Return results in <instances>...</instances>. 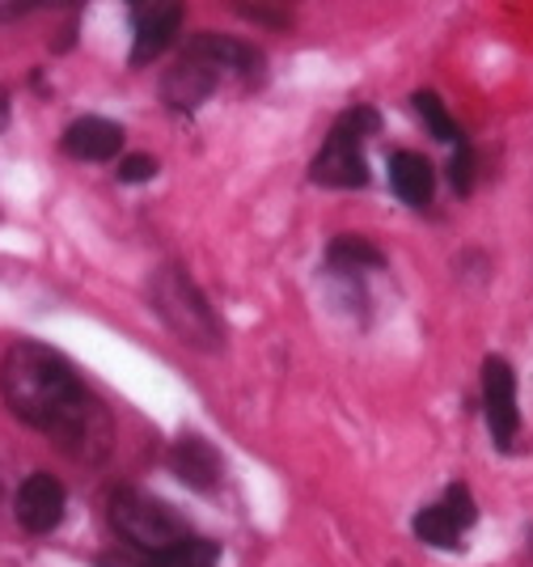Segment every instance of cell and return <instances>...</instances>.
Here are the masks:
<instances>
[{"label": "cell", "mask_w": 533, "mask_h": 567, "mask_svg": "<svg viewBox=\"0 0 533 567\" xmlns=\"http://www.w3.org/2000/svg\"><path fill=\"white\" fill-rule=\"evenodd\" d=\"M0 390L22 424L39 427L47 436H60L72 453L98 457L106 450V436H111L106 411L98 406V399L76 378V369L55 348L34 343V339L13 343L0 364Z\"/></svg>", "instance_id": "1"}, {"label": "cell", "mask_w": 533, "mask_h": 567, "mask_svg": "<svg viewBox=\"0 0 533 567\" xmlns=\"http://www.w3.org/2000/svg\"><path fill=\"white\" fill-rule=\"evenodd\" d=\"M258 76H263V51L229 34L204 30L186 43L183 60L162 76V97L170 111H195L221 90V81L258 85Z\"/></svg>", "instance_id": "2"}, {"label": "cell", "mask_w": 533, "mask_h": 567, "mask_svg": "<svg viewBox=\"0 0 533 567\" xmlns=\"http://www.w3.org/2000/svg\"><path fill=\"white\" fill-rule=\"evenodd\" d=\"M153 309L162 313V322L183 339L186 348L199 352H216L225 343L221 334V318L212 313L208 297L195 288V280L178 271V267H162L153 276Z\"/></svg>", "instance_id": "3"}, {"label": "cell", "mask_w": 533, "mask_h": 567, "mask_svg": "<svg viewBox=\"0 0 533 567\" xmlns=\"http://www.w3.org/2000/svg\"><path fill=\"white\" fill-rule=\"evenodd\" d=\"M381 118L372 106H351L344 115L335 118L330 136H326L322 153L314 157L309 166V178L322 183V187H365L369 183V166H365V153L360 144L377 136Z\"/></svg>", "instance_id": "4"}, {"label": "cell", "mask_w": 533, "mask_h": 567, "mask_svg": "<svg viewBox=\"0 0 533 567\" xmlns=\"http://www.w3.org/2000/svg\"><path fill=\"white\" fill-rule=\"evenodd\" d=\"M111 525H115L127 543L140 546V550H148V555H162V550H170L174 543L191 538L186 520L178 517L170 504H162L157 496H144L136 487L111 492Z\"/></svg>", "instance_id": "5"}, {"label": "cell", "mask_w": 533, "mask_h": 567, "mask_svg": "<svg viewBox=\"0 0 533 567\" xmlns=\"http://www.w3.org/2000/svg\"><path fill=\"white\" fill-rule=\"evenodd\" d=\"M483 415H488L491 441L500 450H512L516 427H521V411H516V378L504 355H488L483 360Z\"/></svg>", "instance_id": "6"}, {"label": "cell", "mask_w": 533, "mask_h": 567, "mask_svg": "<svg viewBox=\"0 0 533 567\" xmlns=\"http://www.w3.org/2000/svg\"><path fill=\"white\" fill-rule=\"evenodd\" d=\"M13 513H18V525L25 534H51V529H60V520L69 513V492L51 474H30L18 487Z\"/></svg>", "instance_id": "7"}, {"label": "cell", "mask_w": 533, "mask_h": 567, "mask_svg": "<svg viewBox=\"0 0 533 567\" xmlns=\"http://www.w3.org/2000/svg\"><path fill=\"white\" fill-rule=\"evenodd\" d=\"M132 30H136L132 64L140 69V64L157 60L174 43V34L183 30V9L178 4H140L136 13H132Z\"/></svg>", "instance_id": "8"}, {"label": "cell", "mask_w": 533, "mask_h": 567, "mask_svg": "<svg viewBox=\"0 0 533 567\" xmlns=\"http://www.w3.org/2000/svg\"><path fill=\"white\" fill-rule=\"evenodd\" d=\"M60 144H64V153L76 157V162H111V157H119V148H123V127L102 115H85L64 127Z\"/></svg>", "instance_id": "9"}, {"label": "cell", "mask_w": 533, "mask_h": 567, "mask_svg": "<svg viewBox=\"0 0 533 567\" xmlns=\"http://www.w3.org/2000/svg\"><path fill=\"white\" fill-rule=\"evenodd\" d=\"M170 471L183 478L191 492H212L221 483V453L212 450L204 436H183L174 450H170Z\"/></svg>", "instance_id": "10"}, {"label": "cell", "mask_w": 533, "mask_h": 567, "mask_svg": "<svg viewBox=\"0 0 533 567\" xmlns=\"http://www.w3.org/2000/svg\"><path fill=\"white\" fill-rule=\"evenodd\" d=\"M390 187L407 208H428L432 204V187H437V169L423 153L398 148L390 157Z\"/></svg>", "instance_id": "11"}, {"label": "cell", "mask_w": 533, "mask_h": 567, "mask_svg": "<svg viewBox=\"0 0 533 567\" xmlns=\"http://www.w3.org/2000/svg\"><path fill=\"white\" fill-rule=\"evenodd\" d=\"M326 262H330V271H339V276H351V271H365V267H381V250L365 241V237L356 234H344L330 241V250H326Z\"/></svg>", "instance_id": "12"}, {"label": "cell", "mask_w": 533, "mask_h": 567, "mask_svg": "<svg viewBox=\"0 0 533 567\" xmlns=\"http://www.w3.org/2000/svg\"><path fill=\"white\" fill-rule=\"evenodd\" d=\"M416 538L437 546V550H453V546H462V529H458V520L449 517L441 504H428V508L416 513Z\"/></svg>", "instance_id": "13"}, {"label": "cell", "mask_w": 533, "mask_h": 567, "mask_svg": "<svg viewBox=\"0 0 533 567\" xmlns=\"http://www.w3.org/2000/svg\"><path fill=\"white\" fill-rule=\"evenodd\" d=\"M221 559V546L208 543V538H183L170 550L153 555V567H216Z\"/></svg>", "instance_id": "14"}, {"label": "cell", "mask_w": 533, "mask_h": 567, "mask_svg": "<svg viewBox=\"0 0 533 567\" xmlns=\"http://www.w3.org/2000/svg\"><path fill=\"white\" fill-rule=\"evenodd\" d=\"M411 106H416V115L428 123V132H432L437 141H444V144L462 141V127L453 123V115L444 111V102L437 94H416V97H411Z\"/></svg>", "instance_id": "15"}, {"label": "cell", "mask_w": 533, "mask_h": 567, "mask_svg": "<svg viewBox=\"0 0 533 567\" xmlns=\"http://www.w3.org/2000/svg\"><path fill=\"white\" fill-rule=\"evenodd\" d=\"M449 178H453V187H458V195H470V187H474V148H470V141H458V153H453V162H449Z\"/></svg>", "instance_id": "16"}, {"label": "cell", "mask_w": 533, "mask_h": 567, "mask_svg": "<svg viewBox=\"0 0 533 567\" xmlns=\"http://www.w3.org/2000/svg\"><path fill=\"white\" fill-rule=\"evenodd\" d=\"M441 508L453 520H458V529L474 525V517H479V513H474V499H470V487H465V483H453V487H449V496H444Z\"/></svg>", "instance_id": "17"}, {"label": "cell", "mask_w": 533, "mask_h": 567, "mask_svg": "<svg viewBox=\"0 0 533 567\" xmlns=\"http://www.w3.org/2000/svg\"><path fill=\"white\" fill-rule=\"evenodd\" d=\"M115 174H119V183H148V178L157 174V162H153L148 153H136V157H123Z\"/></svg>", "instance_id": "18"}, {"label": "cell", "mask_w": 533, "mask_h": 567, "mask_svg": "<svg viewBox=\"0 0 533 567\" xmlns=\"http://www.w3.org/2000/svg\"><path fill=\"white\" fill-rule=\"evenodd\" d=\"M242 18H250V22H267V25H288L284 13H271V9H237Z\"/></svg>", "instance_id": "19"}, {"label": "cell", "mask_w": 533, "mask_h": 567, "mask_svg": "<svg viewBox=\"0 0 533 567\" xmlns=\"http://www.w3.org/2000/svg\"><path fill=\"white\" fill-rule=\"evenodd\" d=\"M4 123H9V94L0 90V127H4Z\"/></svg>", "instance_id": "20"}]
</instances>
